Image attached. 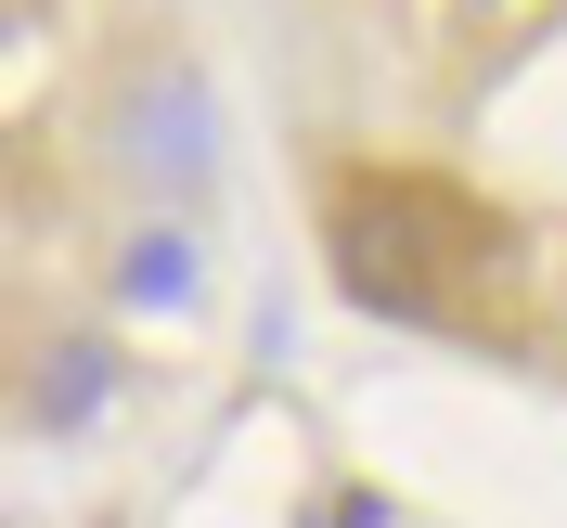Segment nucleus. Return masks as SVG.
Returning <instances> with one entry per match:
<instances>
[{
	"label": "nucleus",
	"instance_id": "obj_1",
	"mask_svg": "<svg viewBox=\"0 0 567 528\" xmlns=\"http://www.w3.org/2000/svg\"><path fill=\"white\" fill-rule=\"evenodd\" d=\"M91 400H104V349H52L39 361V425H78Z\"/></svg>",
	"mask_w": 567,
	"mask_h": 528
}]
</instances>
